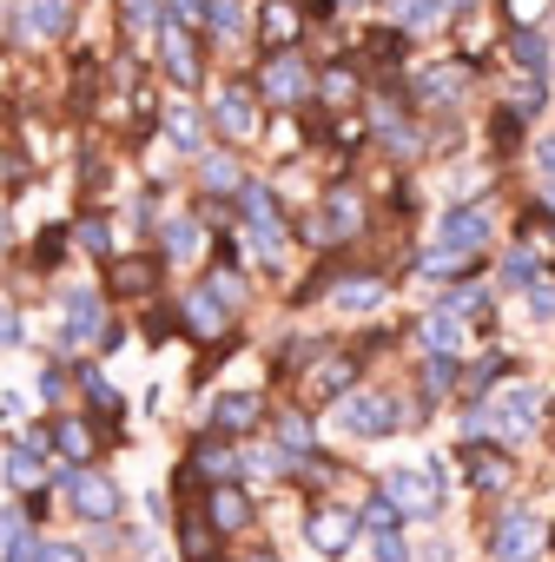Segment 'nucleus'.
<instances>
[{
	"label": "nucleus",
	"instance_id": "nucleus-1",
	"mask_svg": "<svg viewBox=\"0 0 555 562\" xmlns=\"http://www.w3.org/2000/svg\"><path fill=\"white\" fill-rule=\"evenodd\" d=\"M417 417H423V404H410L397 391H377V384H364V391H351V397L331 404V430L351 437V443H384L390 430H404Z\"/></svg>",
	"mask_w": 555,
	"mask_h": 562
},
{
	"label": "nucleus",
	"instance_id": "nucleus-2",
	"mask_svg": "<svg viewBox=\"0 0 555 562\" xmlns=\"http://www.w3.org/2000/svg\"><path fill=\"white\" fill-rule=\"evenodd\" d=\"M371 232V205H364V192L351 186V179H331L325 192H318V205L305 212V245L312 251H344V245H358Z\"/></svg>",
	"mask_w": 555,
	"mask_h": 562
},
{
	"label": "nucleus",
	"instance_id": "nucleus-3",
	"mask_svg": "<svg viewBox=\"0 0 555 562\" xmlns=\"http://www.w3.org/2000/svg\"><path fill=\"white\" fill-rule=\"evenodd\" d=\"M469 60H437V67H404V80H397V93L410 100V113L417 120H450L456 106H463V93H469Z\"/></svg>",
	"mask_w": 555,
	"mask_h": 562
},
{
	"label": "nucleus",
	"instance_id": "nucleus-4",
	"mask_svg": "<svg viewBox=\"0 0 555 562\" xmlns=\"http://www.w3.org/2000/svg\"><path fill=\"white\" fill-rule=\"evenodd\" d=\"M251 93H258L264 106H292V113L312 106V100H318V67H312V54H305V47H292V54H264Z\"/></svg>",
	"mask_w": 555,
	"mask_h": 562
},
{
	"label": "nucleus",
	"instance_id": "nucleus-5",
	"mask_svg": "<svg viewBox=\"0 0 555 562\" xmlns=\"http://www.w3.org/2000/svg\"><path fill=\"white\" fill-rule=\"evenodd\" d=\"M489 245H496V212H489V199L450 205V212L437 218V232H430V251H450V258H483Z\"/></svg>",
	"mask_w": 555,
	"mask_h": 562
},
{
	"label": "nucleus",
	"instance_id": "nucleus-6",
	"mask_svg": "<svg viewBox=\"0 0 555 562\" xmlns=\"http://www.w3.org/2000/svg\"><path fill=\"white\" fill-rule=\"evenodd\" d=\"M483 417H489V443H522V437H535V424H542V391L535 384H496L489 397H483Z\"/></svg>",
	"mask_w": 555,
	"mask_h": 562
},
{
	"label": "nucleus",
	"instance_id": "nucleus-7",
	"mask_svg": "<svg viewBox=\"0 0 555 562\" xmlns=\"http://www.w3.org/2000/svg\"><path fill=\"white\" fill-rule=\"evenodd\" d=\"M377 490L404 509V522H430V516H443L450 476H443V463H417V470H384Z\"/></svg>",
	"mask_w": 555,
	"mask_h": 562
},
{
	"label": "nucleus",
	"instance_id": "nucleus-8",
	"mask_svg": "<svg viewBox=\"0 0 555 562\" xmlns=\"http://www.w3.org/2000/svg\"><path fill=\"white\" fill-rule=\"evenodd\" d=\"M358 536H364V522H358L351 503H312V509H305V542H312L325 562H344V555L358 549Z\"/></svg>",
	"mask_w": 555,
	"mask_h": 562
},
{
	"label": "nucleus",
	"instance_id": "nucleus-9",
	"mask_svg": "<svg viewBox=\"0 0 555 562\" xmlns=\"http://www.w3.org/2000/svg\"><path fill=\"white\" fill-rule=\"evenodd\" d=\"M258 106H264V100H258L245 80H225L205 120H212V133H218L225 146H251V139H258Z\"/></svg>",
	"mask_w": 555,
	"mask_h": 562
},
{
	"label": "nucleus",
	"instance_id": "nucleus-10",
	"mask_svg": "<svg viewBox=\"0 0 555 562\" xmlns=\"http://www.w3.org/2000/svg\"><path fill=\"white\" fill-rule=\"evenodd\" d=\"M60 483H67V496H73V516H80V522H120L126 490H120L106 470H60Z\"/></svg>",
	"mask_w": 555,
	"mask_h": 562
},
{
	"label": "nucleus",
	"instance_id": "nucleus-11",
	"mask_svg": "<svg viewBox=\"0 0 555 562\" xmlns=\"http://www.w3.org/2000/svg\"><path fill=\"white\" fill-rule=\"evenodd\" d=\"M542 542V516L529 503H509L496 522H489V562H529Z\"/></svg>",
	"mask_w": 555,
	"mask_h": 562
},
{
	"label": "nucleus",
	"instance_id": "nucleus-12",
	"mask_svg": "<svg viewBox=\"0 0 555 562\" xmlns=\"http://www.w3.org/2000/svg\"><path fill=\"white\" fill-rule=\"evenodd\" d=\"M152 41H159V74H166L172 87H199V80H205V54H199V34H192L185 21H166Z\"/></svg>",
	"mask_w": 555,
	"mask_h": 562
},
{
	"label": "nucleus",
	"instance_id": "nucleus-13",
	"mask_svg": "<svg viewBox=\"0 0 555 562\" xmlns=\"http://www.w3.org/2000/svg\"><path fill=\"white\" fill-rule=\"evenodd\" d=\"M60 312H67V318H60V345H67V351L100 345V338H106V325H113V318H106V299H100V292H87V285H67Z\"/></svg>",
	"mask_w": 555,
	"mask_h": 562
},
{
	"label": "nucleus",
	"instance_id": "nucleus-14",
	"mask_svg": "<svg viewBox=\"0 0 555 562\" xmlns=\"http://www.w3.org/2000/svg\"><path fill=\"white\" fill-rule=\"evenodd\" d=\"M456 463H463V483H469L476 496H496V490L516 483V457H509V443H456Z\"/></svg>",
	"mask_w": 555,
	"mask_h": 562
},
{
	"label": "nucleus",
	"instance_id": "nucleus-15",
	"mask_svg": "<svg viewBox=\"0 0 555 562\" xmlns=\"http://www.w3.org/2000/svg\"><path fill=\"white\" fill-rule=\"evenodd\" d=\"M73 0H21V14H14V41L27 47H47V41H67L73 34Z\"/></svg>",
	"mask_w": 555,
	"mask_h": 562
},
{
	"label": "nucleus",
	"instance_id": "nucleus-16",
	"mask_svg": "<svg viewBox=\"0 0 555 562\" xmlns=\"http://www.w3.org/2000/svg\"><path fill=\"white\" fill-rule=\"evenodd\" d=\"M496 54L509 74H555V41L548 27H502L496 34Z\"/></svg>",
	"mask_w": 555,
	"mask_h": 562
},
{
	"label": "nucleus",
	"instance_id": "nucleus-17",
	"mask_svg": "<svg viewBox=\"0 0 555 562\" xmlns=\"http://www.w3.org/2000/svg\"><path fill=\"white\" fill-rule=\"evenodd\" d=\"M358 364H364L358 351L331 345V351L305 371V397H312V404H338V397H351V391H358Z\"/></svg>",
	"mask_w": 555,
	"mask_h": 562
},
{
	"label": "nucleus",
	"instance_id": "nucleus-18",
	"mask_svg": "<svg viewBox=\"0 0 555 562\" xmlns=\"http://www.w3.org/2000/svg\"><path fill=\"white\" fill-rule=\"evenodd\" d=\"M305 8L298 0H264V14L251 21V34H258V54H292L298 41H305Z\"/></svg>",
	"mask_w": 555,
	"mask_h": 562
},
{
	"label": "nucleus",
	"instance_id": "nucleus-19",
	"mask_svg": "<svg viewBox=\"0 0 555 562\" xmlns=\"http://www.w3.org/2000/svg\"><path fill=\"white\" fill-rule=\"evenodd\" d=\"M179 318H185V331H192L199 345H218V338H231V312L218 305V292L205 285V278H199V285L179 299Z\"/></svg>",
	"mask_w": 555,
	"mask_h": 562
},
{
	"label": "nucleus",
	"instance_id": "nucleus-20",
	"mask_svg": "<svg viewBox=\"0 0 555 562\" xmlns=\"http://www.w3.org/2000/svg\"><path fill=\"white\" fill-rule=\"evenodd\" d=\"M192 166H199V199H238V186L251 179L245 159H238V146H205Z\"/></svg>",
	"mask_w": 555,
	"mask_h": 562
},
{
	"label": "nucleus",
	"instance_id": "nucleus-21",
	"mask_svg": "<svg viewBox=\"0 0 555 562\" xmlns=\"http://www.w3.org/2000/svg\"><path fill=\"white\" fill-rule=\"evenodd\" d=\"M331 305L351 312V318L384 312V305H390V271H344V278H338V292H331Z\"/></svg>",
	"mask_w": 555,
	"mask_h": 562
},
{
	"label": "nucleus",
	"instance_id": "nucleus-22",
	"mask_svg": "<svg viewBox=\"0 0 555 562\" xmlns=\"http://www.w3.org/2000/svg\"><path fill=\"white\" fill-rule=\"evenodd\" d=\"M258 424H264V397L258 391H225L205 411V430H218V437H251Z\"/></svg>",
	"mask_w": 555,
	"mask_h": 562
},
{
	"label": "nucleus",
	"instance_id": "nucleus-23",
	"mask_svg": "<svg viewBox=\"0 0 555 562\" xmlns=\"http://www.w3.org/2000/svg\"><path fill=\"white\" fill-rule=\"evenodd\" d=\"M542 271H548V251H542V245H522V238H509V251L496 258V292H516V299H522V292L535 285V278H542Z\"/></svg>",
	"mask_w": 555,
	"mask_h": 562
},
{
	"label": "nucleus",
	"instance_id": "nucleus-24",
	"mask_svg": "<svg viewBox=\"0 0 555 562\" xmlns=\"http://www.w3.org/2000/svg\"><path fill=\"white\" fill-rule=\"evenodd\" d=\"M463 338H469V325H463L456 312H443V305H430V312L417 318V345H423V358H463Z\"/></svg>",
	"mask_w": 555,
	"mask_h": 562
},
{
	"label": "nucleus",
	"instance_id": "nucleus-25",
	"mask_svg": "<svg viewBox=\"0 0 555 562\" xmlns=\"http://www.w3.org/2000/svg\"><path fill=\"white\" fill-rule=\"evenodd\" d=\"M251 516H258V509H251V496H245L238 483H212V490H205V522H212L218 536H245Z\"/></svg>",
	"mask_w": 555,
	"mask_h": 562
},
{
	"label": "nucleus",
	"instance_id": "nucleus-26",
	"mask_svg": "<svg viewBox=\"0 0 555 562\" xmlns=\"http://www.w3.org/2000/svg\"><path fill=\"white\" fill-rule=\"evenodd\" d=\"M384 14H390V27H397V34H410V41H430V34H443V27H450L443 0H384Z\"/></svg>",
	"mask_w": 555,
	"mask_h": 562
},
{
	"label": "nucleus",
	"instance_id": "nucleus-27",
	"mask_svg": "<svg viewBox=\"0 0 555 562\" xmlns=\"http://www.w3.org/2000/svg\"><path fill=\"white\" fill-rule=\"evenodd\" d=\"M152 278H159L152 258H106V292H113V299H152V292H159Z\"/></svg>",
	"mask_w": 555,
	"mask_h": 562
},
{
	"label": "nucleus",
	"instance_id": "nucleus-28",
	"mask_svg": "<svg viewBox=\"0 0 555 562\" xmlns=\"http://www.w3.org/2000/svg\"><path fill=\"white\" fill-rule=\"evenodd\" d=\"M502 106L516 113V120H542L548 113V74H509V87H502Z\"/></svg>",
	"mask_w": 555,
	"mask_h": 562
},
{
	"label": "nucleus",
	"instance_id": "nucleus-29",
	"mask_svg": "<svg viewBox=\"0 0 555 562\" xmlns=\"http://www.w3.org/2000/svg\"><path fill=\"white\" fill-rule=\"evenodd\" d=\"M502 371H516V358H509V351H483L476 364H463V384H456V397H463V404H483V397L502 384Z\"/></svg>",
	"mask_w": 555,
	"mask_h": 562
},
{
	"label": "nucleus",
	"instance_id": "nucleus-30",
	"mask_svg": "<svg viewBox=\"0 0 555 562\" xmlns=\"http://www.w3.org/2000/svg\"><path fill=\"white\" fill-rule=\"evenodd\" d=\"M278 457H285L292 470H298L305 457H318V424H312L305 411H285V417H278Z\"/></svg>",
	"mask_w": 555,
	"mask_h": 562
},
{
	"label": "nucleus",
	"instance_id": "nucleus-31",
	"mask_svg": "<svg viewBox=\"0 0 555 562\" xmlns=\"http://www.w3.org/2000/svg\"><path fill=\"white\" fill-rule=\"evenodd\" d=\"M318 100H325V106H351V100H364V67H358V60H331V67H318Z\"/></svg>",
	"mask_w": 555,
	"mask_h": 562
},
{
	"label": "nucleus",
	"instance_id": "nucleus-32",
	"mask_svg": "<svg viewBox=\"0 0 555 562\" xmlns=\"http://www.w3.org/2000/svg\"><path fill=\"white\" fill-rule=\"evenodd\" d=\"M199 245H205V225H199L192 212H172V218L159 225V251H166V265H185V258H199Z\"/></svg>",
	"mask_w": 555,
	"mask_h": 562
},
{
	"label": "nucleus",
	"instance_id": "nucleus-33",
	"mask_svg": "<svg viewBox=\"0 0 555 562\" xmlns=\"http://www.w3.org/2000/svg\"><path fill=\"white\" fill-rule=\"evenodd\" d=\"M245 245L258 251V265H264V271H285V258H292V225H285V218H271V225H245Z\"/></svg>",
	"mask_w": 555,
	"mask_h": 562
},
{
	"label": "nucleus",
	"instance_id": "nucleus-34",
	"mask_svg": "<svg viewBox=\"0 0 555 562\" xmlns=\"http://www.w3.org/2000/svg\"><path fill=\"white\" fill-rule=\"evenodd\" d=\"M205 126H212V120H205L199 106H185V100H179V106H166V139H172L179 153H192V159L205 153Z\"/></svg>",
	"mask_w": 555,
	"mask_h": 562
},
{
	"label": "nucleus",
	"instance_id": "nucleus-35",
	"mask_svg": "<svg viewBox=\"0 0 555 562\" xmlns=\"http://www.w3.org/2000/svg\"><path fill=\"white\" fill-rule=\"evenodd\" d=\"M47 437H54V450H60V457H73V470H87V457H93V443H100L87 417H54V424H47Z\"/></svg>",
	"mask_w": 555,
	"mask_h": 562
},
{
	"label": "nucleus",
	"instance_id": "nucleus-36",
	"mask_svg": "<svg viewBox=\"0 0 555 562\" xmlns=\"http://www.w3.org/2000/svg\"><path fill=\"white\" fill-rule=\"evenodd\" d=\"M522 146H529V120H516V113L496 100V106H489V153H496V159H516Z\"/></svg>",
	"mask_w": 555,
	"mask_h": 562
},
{
	"label": "nucleus",
	"instance_id": "nucleus-37",
	"mask_svg": "<svg viewBox=\"0 0 555 562\" xmlns=\"http://www.w3.org/2000/svg\"><path fill=\"white\" fill-rule=\"evenodd\" d=\"M456 384H463V358H423V371H417V391H423V404H443V397H456Z\"/></svg>",
	"mask_w": 555,
	"mask_h": 562
},
{
	"label": "nucleus",
	"instance_id": "nucleus-38",
	"mask_svg": "<svg viewBox=\"0 0 555 562\" xmlns=\"http://www.w3.org/2000/svg\"><path fill=\"white\" fill-rule=\"evenodd\" d=\"M443 312H456L463 325H476V318H489V285H476V278H463V285H443V299H437Z\"/></svg>",
	"mask_w": 555,
	"mask_h": 562
},
{
	"label": "nucleus",
	"instance_id": "nucleus-39",
	"mask_svg": "<svg viewBox=\"0 0 555 562\" xmlns=\"http://www.w3.org/2000/svg\"><path fill=\"white\" fill-rule=\"evenodd\" d=\"M166 27V0H120V34L139 41V34H159Z\"/></svg>",
	"mask_w": 555,
	"mask_h": 562
},
{
	"label": "nucleus",
	"instance_id": "nucleus-40",
	"mask_svg": "<svg viewBox=\"0 0 555 562\" xmlns=\"http://www.w3.org/2000/svg\"><path fill=\"white\" fill-rule=\"evenodd\" d=\"M41 476H47V450L14 443V450H8V483H14V490H41Z\"/></svg>",
	"mask_w": 555,
	"mask_h": 562
},
{
	"label": "nucleus",
	"instance_id": "nucleus-41",
	"mask_svg": "<svg viewBox=\"0 0 555 562\" xmlns=\"http://www.w3.org/2000/svg\"><path fill=\"white\" fill-rule=\"evenodd\" d=\"M358 522H364L371 536H390V529H404V509H397V503H390L384 490H371V496L358 503Z\"/></svg>",
	"mask_w": 555,
	"mask_h": 562
},
{
	"label": "nucleus",
	"instance_id": "nucleus-42",
	"mask_svg": "<svg viewBox=\"0 0 555 562\" xmlns=\"http://www.w3.org/2000/svg\"><path fill=\"white\" fill-rule=\"evenodd\" d=\"M205 21H212V34H218V41H238V34H251L245 0H212V8H205Z\"/></svg>",
	"mask_w": 555,
	"mask_h": 562
},
{
	"label": "nucleus",
	"instance_id": "nucleus-43",
	"mask_svg": "<svg viewBox=\"0 0 555 562\" xmlns=\"http://www.w3.org/2000/svg\"><path fill=\"white\" fill-rule=\"evenodd\" d=\"M548 8L555 0H496V27H548Z\"/></svg>",
	"mask_w": 555,
	"mask_h": 562
},
{
	"label": "nucleus",
	"instance_id": "nucleus-44",
	"mask_svg": "<svg viewBox=\"0 0 555 562\" xmlns=\"http://www.w3.org/2000/svg\"><path fill=\"white\" fill-rule=\"evenodd\" d=\"M73 245H80V251H93V258H120V251H113V225H106L100 212H87V218L73 225Z\"/></svg>",
	"mask_w": 555,
	"mask_h": 562
},
{
	"label": "nucleus",
	"instance_id": "nucleus-45",
	"mask_svg": "<svg viewBox=\"0 0 555 562\" xmlns=\"http://www.w3.org/2000/svg\"><path fill=\"white\" fill-rule=\"evenodd\" d=\"M80 391H87V404H93L100 417H120V391L106 384V371H93V364H80Z\"/></svg>",
	"mask_w": 555,
	"mask_h": 562
},
{
	"label": "nucleus",
	"instance_id": "nucleus-46",
	"mask_svg": "<svg viewBox=\"0 0 555 562\" xmlns=\"http://www.w3.org/2000/svg\"><path fill=\"white\" fill-rule=\"evenodd\" d=\"M522 312H529L535 325H555V271H542L535 285L522 292Z\"/></svg>",
	"mask_w": 555,
	"mask_h": 562
},
{
	"label": "nucleus",
	"instance_id": "nucleus-47",
	"mask_svg": "<svg viewBox=\"0 0 555 562\" xmlns=\"http://www.w3.org/2000/svg\"><path fill=\"white\" fill-rule=\"evenodd\" d=\"M8 562H41V536H34L27 522H21V529L8 536Z\"/></svg>",
	"mask_w": 555,
	"mask_h": 562
},
{
	"label": "nucleus",
	"instance_id": "nucleus-48",
	"mask_svg": "<svg viewBox=\"0 0 555 562\" xmlns=\"http://www.w3.org/2000/svg\"><path fill=\"white\" fill-rule=\"evenodd\" d=\"M205 8H212V0H166V21H185V27H199V21H205Z\"/></svg>",
	"mask_w": 555,
	"mask_h": 562
},
{
	"label": "nucleus",
	"instance_id": "nucleus-49",
	"mask_svg": "<svg viewBox=\"0 0 555 562\" xmlns=\"http://www.w3.org/2000/svg\"><path fill=\"white\" fill-rule=\"evenodd\" d=\"M14 345H21V312L0 299V351H14Z\"/></svg>",
	"mask_w": 555,
	"mask_h": 562
},
{
	"label": "nucleus",
	"instance_id": "nucleus-50",
	"mask_svg": "<svg viewBox=\"0 0 555 562\" xmlns=\"http://www.w3.org/2000/svg\"><path fill=\"white\" fill-rule=\"evenodd\" d=\"M41 562H87L80 542H41Z\"/></svg>",
	"mask_w": 555,
	"mask_h": 562
},
{
	"label": "nucleus",
	"instance_id": "nucleus-51",
	"mask_svg": "<svg viewBox=\"0 0 555 562\" xmlns=\"http://www.w3.org/2000/svg\"><path fill=\"white\" fill-rule=\"evenodd\" d=\"M450 21H483V0H443Z\"/></svg>",
	"mask_w": 555,
	"mask_h": 562
},
{
	"label": "nucleus",
	"instance_id": "nucleus-52",
	"mask_svg": "<svg viewBox=\"0 0 555 562\" xmlns=\"http://www.w3.org/2000/svg\"><path fill=\"white\" fill-rule=\"evenodd\" d=\"M41 397H67V378H60V364H47V371H41Z\"/></svg>",
	"mask_w": 555,
	"mask_h": 562
},
{
	"label": "nucleus",
	"instance_id": "nucleus-53",
	"mask_svg": "<svg viewBox=\"0 0 555 562\" xmlns=\"http://www.w3.org/2000/svg\"><path fill=\"white\" fill-rule=\"evenodd\" d=\"M0 258H8V199H0Z\"/></svg>",
	"mask_w": 555,
	"mask_h": 562
},
{
	"label": "nucleus",
	"instance_id": "nucleus-54",
	"mask_svg": "<svg viewBox=\"0 0 555 562\" xmlns=\"http://www.w3.org/2000/svg\"><path fill=\"white\" fill-rule=\"evenodd\" d=\"M238 562H278V555H271V549H245Z\"/></svg>",
	"mask_w": 555,
	"mask_h": 562
},
{
	"label": "nucleus",
	"instance_id": "nucleus-55",
	"mask_svg": "<svg viewBox=\"0 0 555 562\" xmlns=\"http://www.w3.org/2000/svg\"><path fill=\"white\" fill-rule=\"evenodd\" d=\"M338 8H377V0H338Z\"/></svg>",
	"mask_w": 555,
	"mask_h": 562
},
{
	"label": "nucleus",
	"instance_id": "nucleus-56",
	"mask_svg": "<svg viewBox=\"0 0 555 562\" xmlns=\"http://www.w3.org/2000/svg\"><path fill=\"white\" fill-rule=\"evenodd\" d=\"M548 549H555V529H548Z\"/></svg>",
	"mask_w": 555,
	"mask_h": 562
},
{
	"label": "nucleus",
	"instance_id": "nucleus-57",
	"mask_svg": "<svg viewBox=\"0 0 555 562\" xmlns=\"http://www.w3.org/2000/svg\"><path fill=\"white\" fill-rule=\"evenodd\" d=\"M212 562H218V555H212Z\"/></svg>",
	"mask_w": 555,
	"mask_h": 562
}]
</instances>
